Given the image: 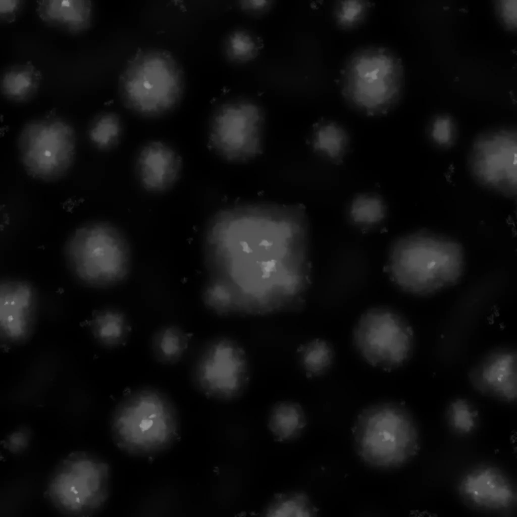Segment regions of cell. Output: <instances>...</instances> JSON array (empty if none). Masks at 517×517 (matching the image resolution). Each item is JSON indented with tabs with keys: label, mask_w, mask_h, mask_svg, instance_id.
Returning a JSON list of instances; mask_svg holds the SVG:
<instances>
[{
	"label": "cell",
	"mask_w": 517,
	"mask_h": 517,
	"mask_svg": "<svg viewBox=\"0 0 517 517\" xmlns=\"http://www.w3.org/2000/svg\"><path fill=\"white\" fill-rule=\"evenodd\" d=\"M464 269L462 246L452 239L416 232L391 243L384 271L399 289L425 296L456 284Z\"/></svg>",
	"instance_id": "1"
},
{
	"label": "cell",
	"mask_w": 517,
	"mask_h": 517,
	"mask_svg": "<svg viewBox=\"0 0 517 517\" xmlns=\"http://www.w3.org/2000/svg\"><path fill=\"white\" fill-rule=\"evenodd\" d=\"M185 86L183 68L177 58L163 48L138 49L127 61L118 80L124 106L145 117H157L174 110Z\"/></svg>",
	"instance_id": "2"
},
{
	"label": "cell",
	"mask_w": 517,
	"mask_h": 517,
	"mask_svg": "<svg viewBox=\"0 0 517 517\" xmlns=\"http://www.w3.org/2000/svg\"><path fill=\"white\" fill-rule=\"evenodd\" d=\"M340 74L343 98L368 117L387 115L401 99L403 65L388 47L371 45L356 49L347 58Z\"/></svg>",
	"instance_id": "3"
},
{
	"label": "cell",
	"mask_w": 517,
	"mask_h": 517,
	"mask_svg": "<svg viewBox=\"0 0 517 517\" xmlns=\"http://www.w3.org/2000/svg\"><path fill=\"white\" fill-rule=\"evenodd\" d=\"M111 429L114 441L124 452L147 456L162 452L176 440L177 411L161 391L144 388L127 394L117 406Z\"/></svg>",
	"instance_id": "4"
},
{
	"label": "cell",
	"mask_w": 517,
	"mask_h": 517,
	"mask_svg": "<svg viewBox=\"0 0 517 517\" xmlns=\"http://www.w3.org/2000/svg\"><path fill=\"white\" fill-rule=\"evenodd\" d=\"M351 430L358 456L375 468L400 467L420 449L416 425L401 403L387 401L367 406L357 415Z\"/></svg>",
	"instance_id": "5"
},
{
	"label": "cell",
	"mask_w": 517,
	"mask_h": 517,
	"mask_svg": "<svg viewBox=\"0 0 517 517\" xmlns=\"http://www.w3.org/2000/svg\"><path fill=\"white\" fill-rule=\"evenodd\" d=\"M65 253L73 274L91 286L115 284L128 271L127 244L120 231L107 223L93 222L77 228L67 242Z\"/></svg>",
	"instance_id": "6"
},
{
	"label": "cell",
	"mask_w": 517,
	"mask_h": 517,
	"mask_svg": "<svg viewBox=\"0 0 517 517\" xmlns=\"http://www.w3.org/2000/svg\"><path fill=\"white\" fill-rule=\"evenodd\" d=\"M110 478V468L104 460L85 451H73L53 473L45 495L61 512L88 516L107 501Z\"/></svg>",
	"instance_id": "7"
},
{
	"label": "cell",
	"mask_w": 517,
	"mask_h": 517,
	"mask_svg": "<svg viewBox=\"0 0 517 517\" xmlns=\"http://www.w3.org/2000/svg\"><path fill=\"white\" fill-rule=\"evenodd\" d=\"M22 165L29 176L53 181L65 176L74 163L75 131L67 120L51 114L26 123L18 138Z\"/></svg>",
	"instance_id": "8"
},
{
	"label": "cell",
	"mask_w": 517,
	"mask_h": 517,
	"mask_svg": "<svg viewBox=\"0 0 517 517\" xmlns=\"http://www.w3.org/2000/svg\"><path fill=\"white\" fill-rule=\"evenodd\" d=\"M353 345L369 365L391 372L409 358L413 332L405 319L387 307H373L359 317L352 333Z\"/></svg>",
	"instance_id": "9"
},
{
	"label": "cell",
	"mask_w": 517,
	"mask_h": 517,
	"mask_svg": "<svg viewBox=\"0 0 517 517\" xmlns=\"http://www.w3.org/2000/svg\"><path fill=\"white\" fill-rule=\"evenodd\" d=\"M192 379L208 397L228 401L240 397L249 381V367L242 346L228 337L208 343L193 366Z\"/></svg>",
	"instance_id": "10"
},
{
	"label": "cell",
	"mask_w": 517,
	"mask_h": 517,
	"mask_svg": "<svg viewBox=\"0 0 517 517\" xmlns=\"http://www.w3.org/2000/svg\"><path fill=\"white\" fill-rule=\"evenodd\" d=\"M263 120L261 109L253 104L223 105L212 117L209 146L229 162L252 159L262 153Z\"/></svg>",
	"instance_id": "11"
},
{
	"label": "cell",
	"mask_w": 517,
	"mask_h": 517,
	"mask_svg": "<svg viewBox=\"0 0 517 517\" xmlns=\"http://www.w3.org/2000/svg\"><path fill=\"white\" fill-rule=\"evenodd\" d=\"M458 491L467 504L478 509L505 512L516 503V490L512 481L502 470L491 465L468 471L459 481Z\"/></svg>",
	"instance_id": "12"
},
{
	"label": "cell",
	"mask_w": 517,
	"mask_h": 517,
	"mask_svg": "<svg viewBox=\"0 0 517 517\" xmlns=\"http://www.w3.org/2000/svg\"><path fill=\"white\" fill-rule=\"evenodd\" d=\"M183 160L172 145L160 140L143 144L138 151L134 169L140 186L146 191L162 193L180 179Z\"/></svg>",
	"instance_id": "13"
},
{
	"label": "cell",
	"mask_w": 517,
	"mask_h": 517,
	"mask_svg": "<svg viewBox=\"0 0 517 517\" xmlns=\"http://www.w3.org/2000/svg\"><path fill=\"white\" fill-rule=\"evenodd\" d=\"M474 386L483 393L507 402L517 398V355L501 350L486 357L471 372Z\"/></svg>",
	"instance_id": "14"
},
{
	"label": "cell",
	"mask_w": 517,
	"mask_h": 517,
	"mask_svg": "<svg viewBox=\"0 0 517 517\" xmlns=\"http://www.w3.org/2000/svg\"><path fill=\"white\" fill-rule=\"evenodd\" d=\"M1 322L6 335L21 338L26 332L33 306L32 287L21 281H5L1 285Z\"/></svg>",
	"instance_id": "15"
},
{
	"label": "cell",
	"mask_w": 517,
	"mask_h": 517,
	"mask_svg": "<svg viewBox=\"0 0 517 517\" xmlns=\"http://www.w3.org/2000/svg\"><path fill=\"white\" fill-rule=\"evenodd\" d=\"M93 9L89 0H40L36 6V14L45 24L73 35L91 27Z\"/></svg>",
	"instance_id": "16"
},
{
	"label": "cell",
	"mask_w": 517,
	"mask_h": 517,
	"mask_svg": "<svg viewBox=\"0 0 517 517\" xmlns=\"http://www.w3.org/2000/svg\"><path fill=\"white\" fill-rule=\"evenodd\" d=\"M42 77L41 72L30 62L10 65L1 76V94L14 102L28 101L37 93Z\"/></svg>",
	"instance_id": "17"
},
{
	"label": "cell",
	"mask_w": 517,
	"mask_h": 517,
	"mask_svg": "<svg viewBox=\"0 0 517 517\" xmlns=\"http://www.w3.org/2000/svg\"><path fill=\"white\" fill-rule=\"evenodd\" d=\"M311 138L313 149L318 155L337 165L343 163L349 151L350 138L341 124L322 118L313 125Z\"/></svg>",
	"instance_id": "18"
},
{
	"label": "cell",
	"mask_w": 517,
	"mask_h": 517,
	"mask_svg": "<svg viewBox=\"0 0 517 517\" xmlns=\"http://www.w3.org/2000/svg\"><path fill=\"white\" fill-rule=\"evenodd\" d=\"M306 425L305 412L298 402L288 400L279 401L271 409L268 427L277 441L296 439L301 435Z\"/></svg>",
	"instance_id": "19"
},
{
	"label": "cell",
	"mask_w": 517,
	"mask_h": 517,
	"mask_svg": "<svg viewBox=\"0 0 517 517\" xmlns=\"http://www.w3.org/2000/svg\"><path fill=\"white\" fill-rule=\"evenodd\" d=\"M193 335L177 325L158 329L152 336L151 349L156 360L164 365L179 362L186 352Z\"/></svg>",
	"instance_id": "20"
},
{
	"label": "cell",
	"mask_w": 517,
	"mask_h": 517,
	"mask_svg": "<svg viewBox=\"0 0 517 517\" xmlns=\"http://www.w3.org/2000/svg\"><path fill=\"white\" fill-rule=\"evenodd\" d=\"M386 201L380 194L371 192L358 193L349 202L347 215L354 225L368 229L382 222L387 216Z\"/></svg>",
	"instance_id": "21"
},
{
	"label": "cell",
	"mask_w": 517,
	"mask_h": 517,
	"mask_svg": "<svg viewBox=\"0 0 517 517\" xmlns=\"http://www.w3.org/2000/svg\"><path fill=\"white\" fill-rule=\"evenodd\" d=\"M296 352L299 364L308 378L325 374L332 367L335 357L332 345L321 338L300 345Z\"/></svg>",
	"instance_id": "22"
},
{
	"label": "cell",
	"mask_w": 517,
	"mask_h": 517,
	"mask_svg": "<svg viewBox=\"0 0 517 517\" xmlns=\"http://www.w3.org/2000/svg\"><path fill=\"white\" fill-rule=\"evenodd\" d=\"M318 511L306 494L294 492L275 494L264 512L268 516L307 517Z\"/></svg>",
	"instance_id": "23"
},
{
	"label": "cell",
	"mask_w": 517,
	"mask_h": 517,
	"mask_svg": "<svg viewBox=\"0 0 517 517\" xmlns=\"http://www.w3.org/2000/svg\"><path fill=\"white\" fill-rule=\"evenodd\" d=\"M96 328L98 338L106 345L117 347L126 344L131 326L122 313L106 311L97 317Z\"/></svg>",
	"instance_id": "24"
},
{
	"label": "cell",
	"mask_w": 517,
	"mask_h": 517,
	"mask_svg": "<svg viewBox=\"0 0 517 517\" xmlns=\"http://www.w3.org/2000/svg\"><path fill=\"white\" fill-rule=\"evenodd\" d=\"M122 124L119 116L113 112H105L93 120L89 130V137L93 145L102 150H109L119 143Z\"/></svg>",
	"instance_id": "25"
},
{
	"label": "cell",
	"mask_w": 517,
	"mask_h": 517,
	"mask_svg": "<svg viewBox=\"0 0 517 517\" xmlns=\"http://www.w3.org/2000/svg\"><path fill=\"white\" fill-rule=\"evenodd\" d=\"M373 4L368 0H340L334 8V17L338 27L351 30L366 20Z\"/></svg>",
	"instance_id": "26"
},
{
	"label": "cell",
	"mask_w": 517,
	"mask_h": 517,
	"mask_svg": "<svg viewBox=\"0 0 517 517\" xmlns=\"http://www.w3.org/2000/svg\"><path fill=\"white\" fill-rule=\"evenodd\" d=\"M262 47V43L258 37L242 30L231 33L225 44L227 57L230 60L237 62L253 59Z\"/></svg>",
	"instance_id": "27"
},
{
	"label": "cell",
	"mask_w": 517,
	"mask_h": 517,
	"mask_svg": "<svg viewBox=\"0 0 517 517\" xmlns=\"http://www.w3.org/2000/svg\"><path fill=\"white\" fill-rule=\"evenodd\" d=\"M447 415L451 427L459 434H468L476 427L477 411L464 399L453 400L448 407Z\"/></svg>",
	"instance_id": "28"
},
{
	"label": "cell",
	"mask_w": 517,
	"mask_h": 517,
	"mask_svg": "<svg viewBox=\"0 0 517 517\" xmlns=\"http://www.w3.org/2000/svg\"><path fill=\"white\" fill-rule=\"evenodd\" d=\"M496 9L499 17L505 26L511 30L516 28L517 1L516 0L497 1Z\"/></svg>",
	"instance_id": "29"
},
{
	"label": "cell",
	"mask_w": 517,
	"mask_h": 517,
	"mask_svg": "<svg viewBox=\"0 0 517 517\" xmlns=\"http://www.w3.org/2000/svg\"><path fill=\"white\" fill-rule=\"evenodd\" d=\"M25 5L22 0H0V20L4 23L14 22Z\"/></svg>",
	"instance_id": "30"
},
{
	"label": "cell",
	"mask_w": 517,
	"mask_h": 517,
	"mask_svg": "<svg viewBox=\"0 0 517 517\" xmlns=\"http://www.w3.org/2000/svg\"><path fill=\"white\" fill-rule=\"evenodd\" d=\"M28 440V432L24 429L19 430L7 438L4 446L13 453L20 452L27 446Z\"/></svg>",
	"instance_id": "31"
},
{
	"label": "cell",
	"mask_w": 517,
	"mask_h": 517,
	"mask_svg": "<svg viewBox=\"0 0 517 517\" xmlns=\"http://www.w3.org/2000/svg\"><path fill=\"white\" fill-rule=\"evenodd\" d=\"M270 1H246L241 2V8L247 11L260 12L266 10L270 5Z\"/></svg>",
	"instance_id": "32"
},
{
	"label": "cell",
	"mask_w": 517,
	"mask_h": 517,
	"mask_svg": "<svg viewBox=\"0 0 517 517\" xmlns=\"http://www.w3.org/2000/svg\"><path fill=\"white\" fill-rule=\"evenodd\" d=\"M240 244L243 247V249L244 251L246 252L247 253L251 252L252 251V250L248 246L246 242H240Z\"/></svg>",
	"instance_id": "33"
},
{
	"label": "cell",
	"mask_w": 517,
	"mask_h": 517,
	"mask_svg": "<svg viewBox=\"0 0 517 517\" xmlns=\"http://www.w3.org/2000/svg\"><path fill=\"white\" fill-rule=\"evenodd\" d=\"M260 245H263L266 247H268L271 246L272 245V243L268 242L267 240H264L260 243Z\"/></svg>",
	"instance_id": "34"
}]
</instances>
